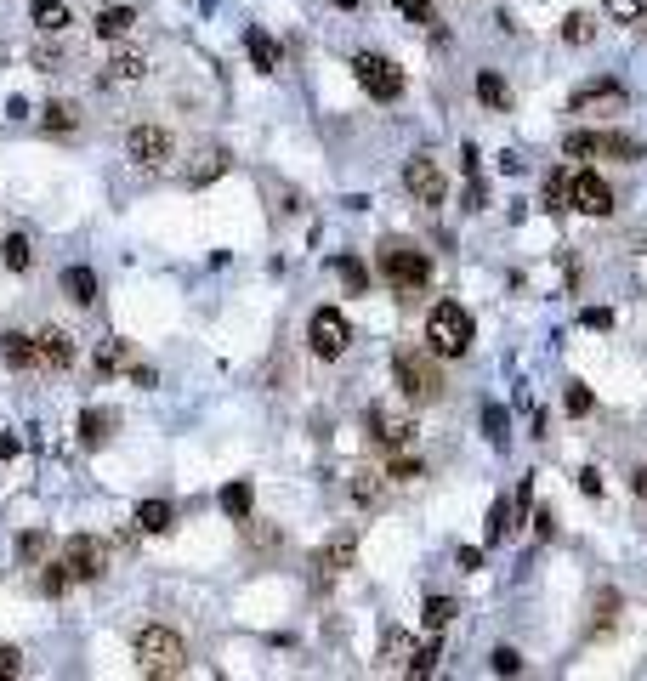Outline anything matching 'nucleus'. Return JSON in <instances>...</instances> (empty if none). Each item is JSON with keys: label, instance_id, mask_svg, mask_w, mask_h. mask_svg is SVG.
<instances>
[{"label": "nucleus", "instance_id": "1", "mask_svg": "<svg viewBox=\"0 0 647 681\" xmlns=\"http://www.w3.org/2000/svg\"><path fill=\"white\" fill-rule=\"evenodd\" d=\"M392 381L409 403H443L449 398V375H443V358L432 347H398L392 352Z\"/></svg>", "mask_w": 647, "mask_h": 681}, {"label": "nucleus", "instance_id": "2", "mask_svg": "<svg viewBox=\"0 0 647 681\" xmlns=\"http://www.w3.org/2000/svg\"><path fill=\"white\" fill-rule=\"evenodd\" d=\"M375 267H381V279L392 284V296L398 301H420L426 290H432V256L420 245H409V239H386L381 256H375Z\"/></svg>", "mask_w": 647, "mask_h": 681}, {"label": "nucleus", "instance_id": "3", "mask_svg": "<svg viewBox=\"0 0 647 681\" xmlns=\"http://www.w3.org/2000/svg\"><path fill=\"white\" fill-rule=\"evenodd\" d=\"M131 659H137L142 676H182L188 670V642L171 625H142L137 642H131Z\"/></svg>", "mask_w": 647, "mask_h": 681}, {"label": "nucleus", "instance_id": "4", "mask_svg": "<svg viewBox=\"0 0 647 681\" xmlns=\"http://www.w3.org/2000/svg\"><path fill=\"white\" fill-rule=\"evenodd\" d=\"M472 341H477V324L460 301H438V307L426 313V347L438 352V358H466Z\"/></svg>", "mask_w": 647, "mask_h": 681}, {"label": "nucleus", "instance_id": "5", "mask_svg": "<svg viewBox=\"0 0 647 681\" xmlns=\"http://www.w3.org/2000/svg\"><path fill=\"white\" fill-rule=\"evenodd\" d=\"M568 114L574 120H619V114H630L625 80H591V86H579L568 97Z\"/></svg>", "mask_w": 647, "mask_h": 681}, {"label": "nucleus", "instance_id": "6", "mask_svg": "<svg viewBox=\"0 0 647 681\" xmlns=\"http://www.w3.org/2000/svg\"><path fill=\"white\" fill-rule=\"evenodd\" d=\"M57 562L69 568L74 585H91V579L108 574V545L97 534H69V540L57 545Z\"/></svg>", "mask_w": 647, "mask_h": 681}, {"label": "nucleus", "instance_id": "7", "mask_svg": "<svg viewBox=\"0 0 647 681\" xmlns=\"http://www.w3.org/2000/svg\"><path fill=\"white\" fill-rule=\"evenodd\" d=\"M352 80H358L375 103H398V97H403V69L392 63V57H381V52H358V57H352Z\"/></svg>", "mask_w": 647, "mask_h": 681}, {"label": "nucleus", "instance_id": "8", "mask_svg": "<svg viewBox=\"0 0 647 681\" xmlns=\"http://www.w3.org/2000/svg\"><path fill=\"white\" fill-rule=\"evenodd\" d=\"M568 210H585V216H613L619 199H613V182L596 176L591 165H574L568 171Z\"/></svg>", "mask_w": 647, "mask_h": 681}, {"label": "nucleus", "instance_id": "9", "mask_svg": "<svg viewBox=\"0 0 647 681\" xmlns=\"http://www.w3.org/2000/svg\"><path fill=\"white\" fill-rule=\"evenodd\" d=\"M125 154H131L137 171H165L171 154H176V137L165 125H131V131H125Z\"/></svg>", "mask_w": 647, "mask_h": 681}, {"label": "nucleus", "instance_id": "10", "mask_svg": "<svg viewBox=\"0 0 647 681\" xmlns=\"http://www.w3.org/2000/svg\"><path fill=\"white\" fill-rule=\"evenodd\" d=\"M307 347H313V358H324V364H335L341 352L352 347V324L335 307H318L313 318H307Z\"/></svg>", "mask_w": 647, "mask_h": 681}, {"label": "nucleus", "instance_id": "11", "mask_svg": "<svg viewBox=\"0 0 647 681\" xmlns=\"http://www.w3.org/2000/svg\"><path fill=\"white\" fill-rule=\"evenodd\" d=\"M403 188H409V199L426 210H438L443 199H449V182H443V165L432 154H415L409 165H403Z\"/></svg>", "mask_w": 647, "mask_h": 681}, {"label": "nucleus", "instance_id": "12", "mask_svg": "<svg viewBox=\"0 0 647 681\" xmlns=\"http://www.w3.org/2000/svg\"><path fill=\"white\" fill-rule=\"evenodd\" d=\"M364 426H369V443H375L381 454H403L409 443H415V420H409V415H398L392 403H375Z\"/></svg>", "mask_w": 647, "mask_h": 681}, {"label": "nucleus", "instance_id": "13", "mask_svg": "<svg viewBox=\"0 0 647 681\" xmlns=\"http://www.w3.org/2000/svg\"><path fill=\"white\" fill-rule=\"evenodd\" d=\"M352 557H358V528H341V534H335V540H324V551L313 557L318 585H330L335 574H347V568H352Z\"/></svg>", "mask_w": 647, "mask_h": 681}, {"label": "nucleus", "instance_id": "14", "mask_svg": "<svg viewBox=\"0 0 647 681\" xmlns=\"http://www.w3.org/2000/svg\"><path fill=\"white\" fill-rule=\"evenodd\" d=\"M35 347H40V364H46V369H69L74 364V335L57 330V324L35 335Z\"/></svg>", "mask_w": 647, "mask_h": 681}, {"label": "nucleus", "instance_id": "15", "mask_svg": "<svg viewBox=\"0 0 647 681\" xmlns=\"http://www.w3.org/2000/svg\"><path fill=\"white\" fill-rule=\"evenodd\" d=\"M0 364H6V369H35V364H40V347H35V335H18V330H6V335H0Z\"/></svg>", "mask_w": 647, "mask_h": 681}, {"label": "nucleus", "instance_id": "16", "mask_svg": "<svg viewBox=\"0 0 647 681\" xmlns=\"http://www.w3.org/2000/svg\"><path fill=\"white\" fill-rule=\"evenodd\" d=\"M347 494H352L364 511H375V506L386 500V472H375V466H358V472H352V483H347Z\"/></svg>", "mask_w": 647, "mask_h": 681}, {"label": "nucleus", "instance_id": "17", "mask_svg": "<svg viewBox=\"0 0 647 681\" xmlns=\"http://www.w3.org/2000/svg\"><path fill=\"white\" fill-rule=\"evenodd\" d=\"M142 74H148V57H142V52H120V57H108L103 86H137Z\"/></svg>", "mask_w": 647, "mask_h": 681}, {"label": "nucleus", "instance_id": "18", "mask_svg": "<svg viewBox=\"0 0 647 681\" xmlns=\"http://www.w3.org/2000/svg\"><path fill=\"white\" fill-rule=\"evenodd\" d=\"M29 18H35L40 35H63V29L74 23V12L63 6V0H35V6H29Z\"/></svg>", "mask_w": 647, "mask_h": 681}, {"label": "nucleus", "instance_id": "19", "mask_svg": "<svg viewBox=\"0 0 647 681\" xmlns=\"http://www.w3.org/2000/svg\"><path fill=\"white\" fill-rule=\"evenodd\" d=\"M131 29H137V12H131V6H103V12H97V35L103 40H125Z\"/></svg>", "mask_w": 647, "mask_h": 681}, {"label": "nucleus", "instance_id": "20", "mask_svg": "<svg viewBox=\"0 0 647 681\" xmlns=\"http://www.w3.org/2000/svg\"><path fill=\"white\" fill-rule=\"evenodd\" d=\"M477 103L494 108V114H506V108H511V86L494 69H483V74H477Z\"/></svg>", "mask_w": 647, "mask_h": 681}, {"label": "nucleus", "instance_id": "21", "mask_svg": "<svg viewBox=\"0 0 647 681\" xmlns=\"http://www.w3.org/2000/svg\"><path fill=\"white\" fill-rule=\"evenodd\" d=\"M245 52L250 63L262 74H279V46H273V35H262V29H245Z\"/></svg>", "mask_w": 647, "mask_h": 681}, {"label": "nucleus", "instance_id": "22", "mask_svg": "<svg viewBox=\"0 0 647 681\" xmlns=\"http://www.w3.org/2000/svg\"><path fill=\"white\" fill-rule=\"evenodd\" d=\"M63 290H69L74 307H97V273H91V267H69V273H63Z\"/></svg>", "mask_w": 647, "mask_h": 681}, {"label": "nucleus", "instance_id": "23", "mask_svg": "<svg viewBox=\"0 0 647 681\" xmlns=\"http://www.w3.org/2000/svg\"><path fill=\"white\" fill-rule=\"evenodd\" d=\"M108 432H114V415H103V409H86V415H80V449H103Z\"/></svg>", "mask_w": 647, "mask_h": 681}, {"label": "nucleus", "instance_id": "24", "mask_svg": "<svg viewBox=\"0 0 647 681\" xmlns=\"http://www.w3.org/2000/svg\"><path fill=\"white\" fill-rule=\"evenodd\" d=\"M222 511H228L233 523H245L250 511H256V489H250L245 477H239V483H228V489H222Z\"/></svg>", "mask_w": 647, "mask_h": 681}, {"label": "nucleus", "instance_id": "25", "mask_svg": "<svg viewBox=\"0 0 647 681\" xmlns=\"http://www.w3.org/2000/svg\"><path fill=\"white\" fill-rule=\"evenodd\" d=\"M171 517H176L171 500H142V506H137V528H142V534H165Z\"/></svg>", "mask_w": 647, "mask_h": 681}, {"label": "nucleus", "instance_id": "26", "mask_svg": "<svg viewBox=\"0 0 647 681\" xmlns=\"http://www.w3.org/2000/svg\"><path fill=\"white\" fill-rule=\"evenodd\" d=\"M420 613H426V630L438 636V630H449V625H455L460 602H455V596H426V608H420Z\"/></svg>", "mask_w": 647, "mask_h": 681}, {"label": "nucleus", "instance_id": "27", "mask_svg": "<svg viewBox=\"0 0 647 681\" xmlns=\"http://www.w3.org/2000/svg\"><path fill=\"white\" fill-rule=\"evenodd\" d=\"M40 120H46V131H80V108L63 103V97H52V103L40 108Z\"/></svg>", "mask_w": 647, "mask_h": 681}, {"label": "nucleus", "instance_id": "28", "mask_svg": "<svg viewBox=\"0 0 647 681\" xmlns=\"http://www.w3.org/2000/svg\"><path fill=\"white\" fill-rule=\"evenodd\" d=\"M0 262L12 267V273H29V267H35V245H29L23 233H12V239L0 245Z\"/></svg>", "mask_w": 647, "mask_h": 681}, {"label": "nucleus", "instance_id": "29", "mask_svg": "<svg viewBox=\"0 0 647 681\" xmlns=\"http://www.w3.org/2000/svg\"><path fill=\"white\" fill-rule=\"evenodd\" d=\"M562 40H568V46H591V40H596V18H591V12H568V18H562Z\"/></svg>", "mask_w": 647, "mask_h": 681}, {"label": "nucleus", "instance_id": "30", "mask_svg": "<svg viewBox=\"0 0 647 681\" xmlns=\"http://www.w3.org/2000/svg\"><path fill=\"white\" fill-rule=\"evenodd\" d=\"M602 154V137L596 131H568L562 137V159H596Z\"/></svg>", "mask_w": 647, "mask_h": 681}, {"label": "nucleus", "instance_id": "31", "mask_svg": "<svg viewBox=\"0 0 647 681\" xmlns=\"http://www.w3.org/2000/svg\"><path fill=\"white\" fill-rule=\"evenodd\" d=\"M335 273H341V284H347L352 296H364V290H369V267L358 262V256H341V262H335Z\"/></svg>", "mask_w": 647, "mask_h": 681}, {"label": "nucleus", "instance_id": "32", "mask_svg": "<svg viewBox=\"0 0 647 681\" xmlns=\"http://www.w3.org/2000/svg\"><path fill=\"white\" fill-rule=\"evenodd\" d=\"M46 557H52V534L46 528H35V534L18 540V562H46Z\"/></svg>", "mask_w": 647, "mask_h": 681}, {"label": "nucleus", "instance_id": "33", "mask_svg": "<svg viewBox=\"0 0 647 681\" xmlns=\"http://www.w3.org/2000/svg\"><path fill=\"white\" fill-rule=\"evenodd\" d=\"M511 500H494L489 506V545H500V540H511Z\"/></svg>", "mask_w": 647, "mask_h": 681}, {"label": "nucleus", "instance_id": "34", "mask_svg": "<svg viewBox=\"0 0 647 681\" xmlns=\"http://www.w3.org/2000/svg\"><path fill=\"white\" fill-rule=\"evenodd\" d=\"M545 210H551V216H562V210H568V171L545 176Z\"/></svg>", "mask_w": 647, "mask_h": 681}, {"label": "nucleus", "instance_id": "35", "mask_svg": "<svg viewBox=\"0 0 647 681\" xmlns=\"http://www.w3.org/2000/svg\"><path fill=\"white\" fill-rule=\"evenodd\" d=\"M602 154H608V159H625V165H636V159H642V142H630V137H619V131H608V137H602Z\"/></svg>", "mask_w": 647, "mask_h": 681}, {"label": "nucleus", "instance_id": "36", "mask_svg": "<svg viewBox=\"0 0 647 681\" xmlns=\"http://www.w3.org/2000/svg\"><path fill=\"white\" fill-rule=\"evenodd\" d=\"M40 591L46 596H63V591H74V579H69V568H63V562H46V574H40Z\"/></svg>", "mask_w": 647, "mask_h": 681}, {"label": "nucleus", "instance_id": "37", "mask_svg": "<svg viewBox=\"0 0 647 681\" xmlns=\"http://www.w3.org/2000/svg\"><path fill=\"white\" fill-rule=\"evenodd\" d=\"M415 477H426V466H420V460H409V454H392V466H386V483H415Z\"/></svg>", "mask_w": 647, "mask_h": 681}, {"label": "nucleus", "instance_id": "38", "mask_svg": "<svg viewBox=\"0 0 647 681\" xmlns=\"http://www.w3.org/2000/svg\"><path fill=\"white\" fill-rule=\"evenodd\" d=\"M398 12L409 23H420V29H432V23H438V6H432V0H398Z\"/></svg>", "mask_w": 647, "mask_h": 681}, {"label": "nucleus", "instance_id": "39", "mask_svg": "<svg viewBox=\"0 0 647 681\" xmlns=\"http://www.w3.org/2000/svg\"><path fill=\"white\" fill-rule=\"evenodd\" d=\"M602 6H608V18H619V23H642L647 18L642 0H602Z\"/></svg>", "mask_w": 647, "mask_h": 681}, {"label": "nucleus", "instance_id": "40", "mask_svg": "<svg viewBox=\"0 0 647 681\" xmlns=\"http://www.w3.org/2000/svg\"><path fill=\"white\" fill-rule=\"evenodd\" d=\"M562 403H568V415H591L596 409V398H591V386H568V392H562Z\"/></svg>", "mask_w": 647, "mask_h": 681}, {"label": "nucleus", "instance_id": "41", "mask_svg": "<svg viewBox=\"0 0 647 681\" xmlns=\"http://www.w3.org/2000/svg\"><path fill=\"white\" fill-rule=\"evenodd\" d=\"M494 676H523V653L517 647H494Z\"/></svg>", "mask_w": 647, "mask_h": 681}, {"label": "nucleus", "instance_id": "42", "mask_svg": "<svg viewBox=\"0 0 647 681\" xmlns=\"http://www.w3.org/2000/svg\"><path fill=\"white\" fill-rule=\"evenodd\" d=\"M432 670H438V642L415 647V659H409V676H432Z\"/></svg>", "mask_w": 647, "mask_h": 681}, {"label": "nucleus", "instance_id": "43", "mask_svg": "<svg viewBox=\"0 0 647 681\" xmlns=\"http://www.w3.org/2000/svg\"><path fill=\"white\" fill-rule=\"evenodd\" d=\"M29 63H35L40 74H57V69H63V52H57V46H35V52H29Z\"/></svg>", "mask_w": 647, "mask_h": 681}, {"label": "nucleus", "instance_id": "44", "mask_svg": "<svg viewBox=\"0 0 647 681\" xmlns=\"http://www.w3.org/2000/svg\"><path fill=\"white\" fill-rule=\"evenodd\" d=\"M12 676H23V653L18 647H0V681H12Z\"/></svg>", "mask_w": 647, "mask_h": 681}, {"label": "nucleus", "instance_id": "45", "mask_svg": "<svg viewBox=\"0 0 647 681\" xmlns=\"http://www.w3.org/2000/svg\"><path fill=\"white\" fill-rule=\"evenodd\" d=\"M483 432H489L494 443H506V409H483Z\"/></svg>", "mask_w": 647, "mask_h": 681}, {"label": "nucleus", "instance_id": "46", "mask_svg": "<svg viewBox=\"0 0 647 681\" xmlns=\"http://www.w3.org/2000/svg\"><path fill=\"white\" fill-rule=\"evenodd\" d=\"M120 358H125V347H120V341H103V352H97V364H103V369H114Z\"/></svg>", "mask_w": 647, "mask_h": 681}, {"label": "nucleus", "instance_id": "47", "mask_svg": "<svg viewBox=\"0 0 647 681\" xmlns=\"http://www.w3.org/2000/svg\"><path fill=\"white\" fill-rule=\"evenodd\" d=\"M585 324H591V330H608L613 313H608V307H591V313H585Z\"/></svg>", "mask_w": 647, "mask_h": 681}, {"label": "nucleus", "instance_id": "48", "mask_svg": "<svg viewBox=\"0 0 647 681\" xmlns=\"http://www.w3.org/2000/svg\"><path fill=\"white\" fill-rule=\"evenodd\" d=\"M460 568H466V574H477V568H483V551H472V545H466V551H460Z\"/></svg>", "mask_w": 647, "mask_h": 681}, {"label": "nucleus", "instance_id": "49", "mask_svg": "<svg viewBox=\"0 0 647 681\" xmlns=\"http://www.w3.org/2000/svg\"><path fill=\"white\" fill-rule=\"evenodd\" d=\"M12 454H18V437H6V432H0V460H12Z\"/></svg>", "mask_w": 647, "mask_h": 681}, {"label": "nucleus", "instance_id": "50", "mask_svg": "<svg viewBox=\"0 0 647 681\" xmlns=\"http://www.w3.org/2000/svg\"><path fill=\"white\" fill-rule=\"evenodd\" d=\"M330 6H341V12H352V6H358V0H330Z\"/></svg>", "mask_w": 647, "mask_h": 681}]
</instances>
